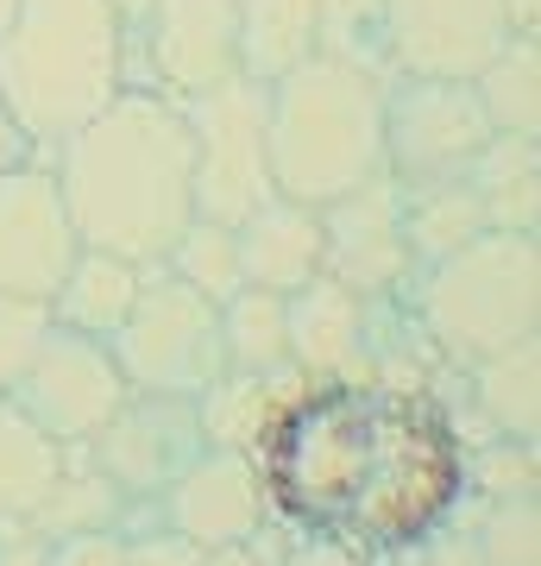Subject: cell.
<instances>
[{
	"instance_id": "obj_1",
	"label": "cell",
	"mask_w": 541,
	"mask_h": 566,
	"mask_svg": "<svg viewBox=\"0 0 541 566\" xmlns=\"http://www.w3.org/2000/svg\"><path fill=\"white\" fill-rule=\"evenodd\" d=\"M466 447L454 409L391 378H302L252 441L271 528L334 542L360 560H416L466 504Z\"/></svg>"
},
{
	"instance_id": "obj_2",
	"label": "cell",
	"mask_w": 541,
	"mask_h": 566,
	"mask_svg": "<svg viewBox=\"0 0 541 566\" xmlns=\"http://www.w3.org/2000/svg\"><path fill=\"white\" fill-rule=\"evenodd\" d=\"M44 164L63 189L76 240L133 264H164L170 240L196 214L189 126L183 107L158 88H121Z\"/></svg>"
},
{
	"instance_id": "obj_3",
	"label": "cell",
	"mask_w": 541,
	"mask_h": 566,
	"mask_svg": "<svg viewBox=\"0 0 541 566\" xmlns=\"http://www.w3.org/2000/svg\"><path fill=\"white\" fill-rule=\"evenodd\" d=\"M126 88V20L114 0H20L0 25V102L39 158Z\"/></svg>"
},
{
	"instance_id": "obj_4",
	"label": "cell",
	"mask_w": 541,
	"mask_h": 566,
	"mask_svg": "<svg viewBox=\"0 0 541 566\" xmlns=\"http://www.w3.org/2000/svg\"><path fill=\"white\" fill-rule=\"evenodd\" d=\"M264 158L271 189L309 208L372 182L384 170V82L327 57L283 70L264 82Z\"/></svg>"
},
{
	"instance_id": "obj_5",
	"label": "cell",
	"mask_w": 541,
	"mask_h": 566,
	"mask_svg": "<svg viewBox=\"0 0 541 566\" xmlns=\"http://www.w3.org/2000/svg\"><path fill=\"white\" fill-rule=\"evenodd\" d=\"M397 303L416 322L422 346L447 371H466V365L491 359V353L529 346L541 322L535 233H491L485 227L479 240L454 245L447 259L416 264Z\"/></svg>"
},
{
	"instance_id": "obj_6",
	"label": "cell",
	"mask_w": 541,
	"mask_h": 566,
	"mask_svg": "<svg viewBox=\"0 0 541 566\" xmlns=\"http://www.w3.org/2000/svg\"><path fill=\"white\" fill-rule=\"evenodd\" d=\"M107 353L121 365L126 390L145 397H201L227 371L221 353V303L170 277L164 264H145L139 296L126 322L107 334Z\"/></svg>"
},
{
	"instance_id": "obj_7",
	"label": "cell",
	"mask_w": 541,
	"mask_h": 566,
	"mask_svg": "<svg viewBox=\"0 0 541 566\" xmlns=\"http://www.w3.org/2000/svg\"><path fill=\"white\" fill-rule=\"evenodd\" d=\"M491 139L472 82L454 76H391L384 82V177L403 196L466 182L472 158Z\"/></svg>"
},
{
	"instance_id": "obj_8",
	"label": "cell",
	"mask_w": 541,
	"mask_h": 566,
	"mask_svg": "<svg viewBox=\"0 0 541 566\" xmlns=\"http://www.w3.org/2000/svg\"><path fill=\"white\" fill-rule=\"evenodd\" d=\"M177 107L189 126V151H196V214L233 227L264 196H278L271 158H264V82L227 76Z\"/></svg>"
},
{
	"instance_id": "obj_9",
	"label": "cell",
	"mask_w": 541,
	"mask_h": 566,
	"mask_svg": "<svg viewBox=\"0 0 541 566\" xmlns=\"http://www.w3.org/2000/svg\"><path fill=\"white\" fill-rule=\"evenodd\" d=\"M227 76H240L233 0H145L139 20H126V88L189 102Z\"/></svg>"
},
{
	"instance_id": "obj_10",
	"label": "cell",
	"mask_w": 541,
	"mask_h": 566,
	"mask_svg": "<svg viewBox=\"0 0 541 566\" xmlns=\"http://www.w3.org/2000/svg\"><path fill=\"white\" fill-rule=\"evenodd\" d=\"M133 390H126L121 365L107 353V340L95 334H76V327H44L39 346H32V359H25L20 385L7 403L20 409L25 422H39L51 441L63 447H82L95 434L114 409L126 403Z\"/></svg>"
},
{
	"instance_id": "obj_11",
	"label": "cell",
	"mask_w": 541,
	"mask_h": 566,
	"mask_svg": "<svg viewBox=\"0 0 541 566\" xmlns=\"http://www.w3.org/2000/svg\"><path fill=\"white\" fill-rule=\"evenodd\" d=\"M152 523L183 535V542H196L201 554L227 542H252L259 528H271L252 447H201L196 460L158 491V504L126 510L121 528L133 535V528H152Z\"/></svg>"
},
{
	"instance_id": "obj_12",
	"label": "cell",
	"mask_w": 541,
	"mask_h": 566,
	"mask_svg": "<svg viewBox=\"0 0 541 566\" xmlns=\"http://www.w3.org/2000/svg\"><path fill=\"white\" fill-rule=\"evenodd\" d=\"M201 447L208 441H201V422H196V403L189 397H145V390H133L76 447V460L95 465L101 479L121 491L126 510H145V504H158V491L196 460Z\"/></svg>"
},
{
	"instance_id": "obj_13",
	"label": "cell",
	"mask_w": 541,
	"mask_h": 566,
	"mask_svg": "<svg viewBox=\"0 0 541 566\" xmlns=\"http://www.w3.org/2000/svg\"><path fill=\"white\" fill-rule=\"evenodd\" d=\"M76 227L63 208V189L44 158H25L0 170V296L51 303L76 259Z\"/></svg>"
},
{
	"instance_id": "obj_14",
	"label": "cell",
	"mask_w": 541,
	"mask_h": 566,
	"mask_svg": "<svg viewBox=\"0 0 541 566\" xmlns=\"http://www.w3.org/2000/svg\"><path fill=\"white\" fill-rule=\"evenodd\" d=\"M321 271L360 296H403L416 259L403 233V189L384 170L321 208Z\"/></svg>"
},
{
	"instance_id": "obj_15",
	"label": "cell",
	"mask_w": 541,
	"mask_h": 566,
	"mask_svg": "<svg viewBox=\"0 0 541 566\" xmlns=\"http://www.w3.org/2000/svg\"><path fill=\"white\" fill-rule=\"evenodd\" d=\"M384 25L397 76L472 82L485 57H498L517 39L503 0H384Z\"/></svg>"
},
{
	"instance_id": "obj_16",
	"label": "cell",
	"mask_w": 541,
	"mask_h": 566,
	"mask_svg": "<svg viewBox=\"0 0 541 566\" xmlns=\"http://www.w3.org/2000/svg\"><path fill=\"white\" fill-rule=\"evenodd\" d=\"M372 346L378 296H360L327 271L283 296V359L296 378H372Z\"/></svg>"
},
{
	"instance_id": "obj_17",
	"label": "cell",
	"mask_w": 541,
	"mask_h": 566,
	"mask_svg": "<svg viewBox=\"0 0 541 566\" xmlns=\"http://www.w3.org/2000/svg\"><path fill=\"white\" fill-rule=\"evenodd\" d=\"M240 240V277L252 290H302L321 277V208L296 202V196H264L246 221H233Z\"/></svg>"
},
{
	"instance_id": "obj_18",
	"label": "cell",
	"mask_w": 541,
	"mask_h": 566,
	"mask_svg": "<svg viewBox=\"0 0 541 566\" xmlns=\"http://www.w3.org/2000/svg\"><path fill=\"white\" fill-rule=\"evenodd\" d=\"M139 277H145V264L121 259V252H101V245H76V259H70V271H63V283L51 290L44 308H51L58 327L107 340L126 322L133 296H139Z\"/></svg>"
},
{
	"instance_id": "obj_19",
	"label": "cell",
	"mask_w": 541,
	"mask_h": 566,
	"mask_svg": "<svg viewBox=\"0 0 541 566\" xmlns=\"http://www.w3.org/2000/svg\"><path fill=\"white\" fill-rule=\"evenodd\" d=\"M466 189L479 202L485 227L491 233H535L541 227V151L535 139H517V133H491L485 151L466 170Z\"/></svg>"
},
{
	"instance_id": "obj_20",
	"label": "cell",
	"mask_w": 541,
	"mask_h": 566,
	"mask_svg": "<svg viewBox=\"0 0 541 566\" xmlns=\"http://www.w3.org/2000/svg\"><path fill=\"white\" fill-rule=\"evenodd\" d=\"M296 385L302 378L290 365H278V371H233L227 365L201 397H189L196 403V422H201V441L208 447H252L264 434V422L290 403Z\"/></svg>"
},
{
	"instance_id": "obj_21",
	"label": "cell",
	"mask_w": 541,
	"mask_h": 566,
	"mask_svg": "<svg viewBox=\"0 0 541 566\" xmlns=\"http://www.w3.org/2000/svg\"><path fill=\"white\" fill-rule=\"evenodd\" d=\"M233 44L240 76L278 82L315 57V0H233Z\"/></svg>"
},
{
	"instance_id": "obj_22",
	"label": "cell",
	"mask_w": 541,
	"mask_h": 566,
	"mask_svg": "<svg viewBox=\"0 0 541 566\" xmlns=\"http://www.w3.org/2000/svg\"><path fill=\"white\" fill-rule=\"evenodd\" d=\"M76 447L51 441L39 422H25L13 403H0V523H20L44 504V491L63 479Z\"/></svg>"
},
{
	"instance_id": "obj_23",
	"label": "cell",
	"mask_w": 541,
	"mask_h": 566,
	"mask_svg": "<svg viewBox=\"0 0 541 566\" xmlns=\"http://www.w3.org/2000/svg\"><path fill=\"white\" fill-rule=\"evenodd\" d=\"M472 95H479L491 133L535 139L541 133V44L510 39L498 57H485L479 70H472Z\"/></svg>"
},
{
	"instance_id": "obj_24",
	"label": "cell",
	"mask_w": 541,
	"mask_h": 566,
	"mask_svg": "<svg viewBox=\"0 0 541 566\" xmlns=\"http://www.w3.org/2000/svg\"><path fill=\"white\" fill-rule=\"evenodd\" d=\"M460 378L472 390L479 416H491V428L503 441H535V340L466 365Z\"/></svg>"
},
{
	"instance_id": "obj_25",
	"label": "cell",
	"mask_w": 541,
	"mask_h": 566,
	"mask_svg": "<svg viewBox=\"0 0 541 566\" xmlns=\"http://www.w3.org/2000/svg\"><path fill=\"white\" fill-rule=\"evenodd\" d=\"M315 57L365 70V76L391 82V25H384V0H315Z\"/></svg>"
},
{
	"instance_id": "obj_26",
	"label": "cell",
	"mask_w": 541,
	"mask_h": 566,
	"mask_svg": "<svg viewBox=\"0 0 541 566\" xmlns=\"http://www.w3.org/2000/svg\"><path fill=\"white\" fill-rule=\"evenodd\" d=\"M25 523L39 528L44 542H58V535H82V528H121L126 523V504H121V491L107 485L95 465H82L76 453H70L63 479L44 491V504L32 510Z\"/></svg>"
},
{
	"instance_id": "obj_27",
	"label": "cell",
	"mask_w": 541,
	"mask_h": 566,
	"mask_svg": "<svg viewBox=\"0 0 541 566\" xmlns=\"http://www.w3.org/2000/svg\"><path fill=\"white\" fill-rule=\"evenodd\" d=\"M221 353L233 371H278L283 359V296L240 283L221 303Z\"/></svg>"
},
{
	"instance_id": "obj_28",
	"label": "cell",
	"mask_w": 541,
	"mask_h": 566,
	"mask_svg": "<svg viewBox=\"0 0 541 566\" xmlns=\"http://www.w3.org/2000/svg\"><path fill=\"white\" fill-rule=\"evenodd\" d=\"M164 271L183 277L189 290H201L208 303H227L233 290H240V240H233V227L227 221H208V214H189L170 252H164Z\"/></svg>"
},
{
	"instance_id": "obj_29",
	"label": "cell",
	"mask_w": 541,
	"mask_h": 566,
	"mask_svg": "<svg viewBox=\"0 0 541 566\" xmlns=\"http://www.w3.org/2000/svg\"><path fill=\"white\" fill-rule=\"evenodd\" d=\"M485 566H535V491L491 497V516L472 528Z\"/></svg>"
},
{
	"instance_id": "obj_30",
	"label": "cell",
	"mask_w": 541,
	"mask_h": 566,
	"mask_svg": "<svg viewBox=\"0 0 541 566\" xmlns=\"http://www.w3.org/2000/svg\"><path fill=\"white\" fill-rule=\"evenodd\" d=\"M44 327H51V308L44 303L0 296V403L13 397V385H20V371H25V359H32V346H39Z\"/></svg>"
},
{
	"instance_id": "obj_31",
	"label": "cell",
	"mask_w": 541,
	"mask_h": 566,
	"mask_svg": "<svg viewBox=\"0 0 541 566\" xmlns=\"http://www.w3.org/2000/svg\"><path fill=\"white\" fill-rule=\"evenodd\" d=\"M126 528H82V535H58L44 547V566H121Z\"/></svg>"
},
{
	"instance_id": "obj_32",
	"label": "cell",
	"mask_w": 541,
	"mask_h": 566,
	"mask_svg": "<svg viewBox=\"0 0 541 566\" xmlns=\"http://www.w3.org/2000/svg\"><path fill=\"white\" fill-rule=\"evenodd\" d=\"M121 566H201V547L152 523V528H133V535H126Z\"/></svg>"
},
{
	"instance_id": "obj_33",
	"label": "cell",
	"mask_w": 541,
	"mask_h": 566,
	"mask_svg": "<svg viewBox=\"0 0 541 566\" xmlns=\"http://www.w3.org/2000/svg\"><path fill=\"white\" fill-rule=\"evenodd\" d=\"M278 547H283V535H278V528H259L252 542L208 547V554H201V566H278Z\"/></svg>"
},
{
	"instance_id": "obj_34",
	"label": "cell",
	"mask_w": 541,
	"mask_h": 566,
	"mask_svg": "<svg viewBox=\"0 0 541 566\" xmlns=\"http://www.w3.org/2000/svg\"><path fill=\"white\" fill-rule=\"evenodd\" d=\"M278 566H372V560H360V554H346V547H334V542H290V535H283Z\"/></svg>"
},
{
	"instance_id": "obj_35",
	"label": "cell",
	"mask_w": 541,
	"mask_h": 566,
	"mask_svg": "<svg viewBox=\"0 0 541 566\" xmlns=\"http://www.w3.org/2000/svg\"><path fill=\"white\" fill-rule=\"evenodd\" d=\"M44 547L51 542H44L25 516L20 523H0V566H44Z\"/></svg>"
},
{
	"instance_id": "obj_36",
	"label": "cell",
	"mask_w": 541,
	"mask_h": 566,
	"mask_svg": "<svg viewBox=\"0 0 541 566\" xmlns=\"http://www.w3.org/2000/svg\"><path fill=\"white\" fill-rule=\"evenodd\" d=\"M25 158H39V151H32V139H25L20 120L7 114V102H0V170H13V164H25Z\"/></svg>"
},
{
	"instance_id": "obj_37",
	"label": "cell",
	"mask_w": 541,
	"mask_h": 566,
	"mask_svg": "<svg viewBox=\"0 0 541 566\" xmlns=\"http://www.w3.org/2000/svg\"><path fill=\"white\" fill-rule=\"evenodd\" d=\"M510 7V25H517V39H535L541 25V0H503Z\"/></svg>"
},
{
	"instance_id": "obj_38",
	"label": "cell",
	"mask_w": 541,
	"mask_h": 566,
	"mask_svg": "<svg viewBox=\"0 0 541 566\" xmlns=\"http://www.w3.org/2000/svg\"><path fill=\"white\" fill-rule=\"evenodd\" d=\"M114 7H121V20H139L145 13V0H114Z\"/></svg>"
},
{
	"instance_id": "obj_39",
	"label": "cell",
	"mask_w": 541,
	"mask_h": 566,
	"mask_svg": "<svg viewBox=\"0 0 541 566\" xmlns=\"http://www.w3.org/2000/svg\"><path fill=\"white\" fill-rule=\"evenodd\" d=\"M13 7H20V0H0V25L13 20Z\"/></svg>"
},
{
	"instance_id": "obj_40",
	"label": "cell",
	"mask_w": 541,
	"mask_h": 566,
	"mask_svg": "<svg viewBox=\"0 0 541 566\" xmlns=\"http://www.w3.org/2000/svg\"><path fill=\"white\" fill-rule=\"evenodd\" d=\"M384 566H416V560H384Z\"/></svg>"
}]
</instances>
